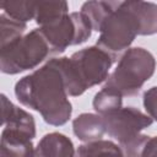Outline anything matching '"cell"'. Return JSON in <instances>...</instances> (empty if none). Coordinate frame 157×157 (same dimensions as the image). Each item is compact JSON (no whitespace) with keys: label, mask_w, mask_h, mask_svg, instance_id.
Returning a JSON list of instances; mask_svg holds the SVG:
<instances>
[{"label":"cell","mask_w":157,"mask_h":157,"mask_svg":"<svg viewBox=\"0 0 157 157\" xmlns=\"http://www.w3.org/2000/svg\"><path fill=\"white\" fill-rule=\"evenodd\" d=\"M2 135L1 142L27 144L36 135L33 117L12 104L2 94Z\"/></svg>","instance_id":"cell-8"},{"label":"cell","mask_w":157,"mask_h":157,"mask_svg":"<svg viewBox=\"0 0 157 157\" xmlns=\"http://www.w3.org/2000/svg\"><path fill=\"white\" fill-rule=\"evenodd\" d=\"M69 7L64 1H34V20L40 26L49 25L67 15Z\"/></svg>","instance_id":"cell-12"},{"label":"cell","mask_w":157,"mask_h":157,"mask_svg":"<svg viewBox=\"0 0 157 157\" xmlns=\"http://www.w3.org/2000/svg\"><path fill=\"white\" fill-rule=\"evenodd\" d=\"M141 157H157V136L147 140L141 152Z\"/></svg>","instance_id":"cell-19"},{"label":"cell","mask_w":157,"mask_h":157,"mask_svg":"<svg viewBox=\"0 0 157 157\" xmlns=\"http://www.w3.org/2000/svg\"><path fill=\"white\" fill-rule=\"evenodd\" d=\"M120 1H88L81 7V12L87 16L92 28L98 32L103 20L119 5Z\"/></svg>","instance_id":"cell-14"},{"label":"cell","mask_w":157,"mask_h":157,"mask_svg":"<svg viewBox=\"0 0 157 157\" xmlns=\"http://www.w3.org/2000/svg\"><path fill=\"white\" fill-rule=\"evenodd\" d=\"M52 55V50L39 28L1 48V71L17 74L36 67Z\"/></svg>","instance_id":"cell-6"},{"label":"cell","mask_w":157,"mask_h":157,"mask_svg":"<svg viewBox=\"0 0 157 157\" xmlns=\"http://www.w3.org/2000/svg\"><path fill=\"white\" fill-rule=\"evenodd\" d=\"M36 153L39 157H75L76 155L71 140L60 132L45 135L36 147Z\"/></svg>","instance_id":"cell-9"},{"label":"cell","mask_w":157,"mask_h":157,"mask_svg":"<svg viewBox=\"0 0 157 157\" xmlns=\"http://www.w3.org/2000/svg\"><path fill=\"white\" fill-rule=\"evenodd\" d=\"M72 128L75 135L86 142L102 140L103 135L105 134L103 118L99 114L83 113L74 120Z\"/></svg>","instance_id":"cell-10"},{"label":"cell","mask_w":157,"mask_h":157,"mask_svg":"<svg viewBox=\"0 0 157 157\" xmlns=\"http://www.w3.org/2000/svg\"><path fill=\"white\" fill-rule=\"evenodd\" d=\"M121 97L123 96L120 93H118L117 91L108 88V87H103L94 96L93 108L98 114L103 115L108 112L120 108L121 107Z\"/></svg>","instance_id":"cell-15"},{"label":"cell","mask_w":157,"mask_h":157,"mask_svg":"<svg viewBox=\"0 0 157 157\" xmlns=\"http://www.w3.org/2000/svg\"><path fill=\"white\" fill-rule=\"evenodd\" d=\"M26 31V23L20 22L7 15H1V48L21 38Z\"/></svg>","instance_id":"cell-17"},{"label":"cell","mask_w":157,"mask_h":157,"mask_svg":"<svg viewBox=\"0 0 157 157\" xmlns=\"http://www.w3.org/2000/svg\"><path fill=\"white\" fill-rule=\"evenodd\" d=\"M98 32L97 45L117 59V55L126 50L137 34H141V25L131 1H120L119 5L103 20Z\"/></svg>","instance_id":"cell-4"},{"label":"cell","mask_w":157,"mask_h":157,"mask_svg":"<svg viewBox=\"0 0 157 157\" xmlns=\"http://www.w3.org/2000/svg\"><path fill=\"white\" fill-rule=\"evenodd\" d=\"M155 67V58L148 50L144 48L128 49L115 70L108 76L104 87L112 88L121 96H134L153 75Z\"/></svg>","instance_id":"cell-5"},{"label":"cell","mask_w":157,"mask_h":157,"mask_svg":"<svg viewBox=\"0 0 157 157\" xmlns=\"http://www.w3.org/2000/svg\"><path fill=\"white\" fill-rule=\"evenodd\" d=\"M33 157H39V156H38L37 153H34V156H33Z\"/></svg>","instance_id":"cell-20"},{"label":"cell","mask_w":157,"mask_h":157,"mask_svg":"<svg viewBox=\"0 0 157 157\" xmlns=\"http://www.w3.org/2000/svg\"><path fill=\"white\" fill-rule=\"evenodd\" d=\"M0 6L5 15L20 22H26L34 18V1H1Z\"/></svg>","instance_id":"cell-16"},{"label":"cell","mask_w":157,"mask_h":157,"mask_svg":"<svg viewBox=\"0 0 157 157\" xmlns=\"http://www.w3.org/2000/svg\"><path fill=\"white\" fill-rule=\"evenodd\" d=\"M75 157H125V155L119 145L107 140H97L78 146Z\"/></svg>","instance_id":"cell-11"},{"label":"cell","mask_w":157,"mask_h":157,"mask_svg":"<svg viewBox=\"0 0 157 157\" xmlns=\"http://www.w3.org/2000/svg\"><path fill=\"white\" fill-rule=\"evenodd\" d=\"M102 118L105 132L119 142L125 157H141V152L150 139L141 131L150 126L153 119L132 107H120L103 114Z\"/></svg>","instance_id":"cell-3"},{"label":"cell","mask_w":157,"mask_h":157,"mask_svg":"<svg viewBox=\"0 0 157 157\" xmlns=\"http://www.w3.org/2000/svg\"><path fill=\"white\" fill-rule=\"evenodd\" d=\"M92 29L90 20L81 11L67 13L39 28L52 50V55L63 53L69 45L83 43L90 38Z\"/></svg>","instance_id":"cell-7"},{"label":"cell","mask_w":157,"mask_h":157,"mask_svg":"<svg viewBox=\"0 0 157 157\" xmlns=\"http://www.w3.org/2000/svg\"><path fill=\"white\" fill-rule=\"evenodd\" d=\"M144 105L148 115L157 120V87H152L144 94Z\"/></svg>","instance_id":"cell-18"},{"label":"cell","mask_w":157,"mask_h":157,"mask_svg":"<svg viewBox=\"0 0 157 157\" xmlns=\"http://www.w3.org/2000/svg\"><path fill=\"white\" fill-rule=\"evenodd\" d=\"M15 93L23 105L39 112L48 124L63 125L71 115L59 58L50 59L44 66L21 78Z\"/></svg>","instance_id":"cell-1"},{"label":"cell","mask_w":157,"mask_h":157,"mask_svg":"<svg viewBox=\"0 0 157 157\" xmlns=\"http://www.w3.org/2000/svg\"><path fill=\"white\" fill-rule=\"evenodd\" d=\"M131 5L140 20L141 34L157 33V5L145 1H131Z\"/></svg>","instance_id":"cell-13"},{"label":"cell","mask_w":157,"mask_h":157,"mask_svg":"<svg viewBox=\"0 0 157 157\" xmlns=\"http://www.w3.org/2000/svg\"><path fill=\"white\" fill-rule=\"evenodd\" d=\"M69 96H80L87 88L108 78L115 58L98 45L85 48L70 58H59Z\"/></svg>","instance_id":"cell-2"}]
</instances>
